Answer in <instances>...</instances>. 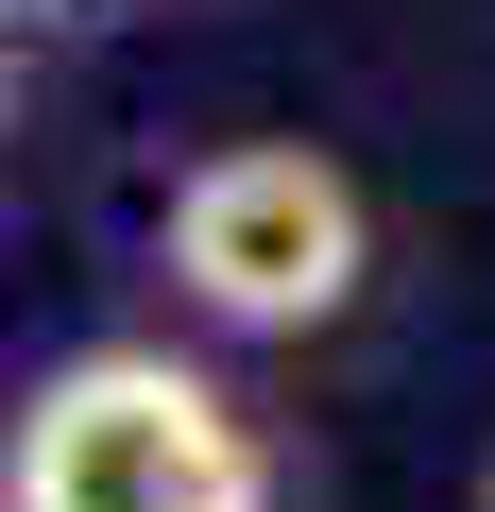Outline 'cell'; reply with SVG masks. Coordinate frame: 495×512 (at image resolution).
<instances>
[{
    "mask_svg": "<svg viewBox=\"0 0 495 512\" xmlns=\"http://www.w3.org/2000/svg\"><path fill=\"white\" fill-rule=\"evenodd\" d=\"M0 512H274V444L205 359L86 342L0 410Z\"/></svg>",
    "mask_w": 495,
    "mask_h": 512,
    "instance_id": "cell-1",
    "label": "cell"
},
{
    "mask_svg": "<svg viewBox=\"0 0 495 512\" xmlns=\"http://www.w3.org/2000/svg\"><path fill=\"white\" fill-rule=\"evenodd\" d=\"M154 256H171V291H188L222 342H308V325H342L359 274H376V205H359V171L308 154V137H222V154L171 171Z\"/></svg>",
    "mask_w": 495,
    "mask_h": 512,
    "instance_id": "cell-2",
    "label": "cell"
},
{
    "mask_svg": "<svg viewBox=\"0 0 495 512\" xmlns=\"http://www.w3.org/2000/svg\"><path fill=\"white\" fill-rule=\"evenodd\" d=\"M0 120H18V35H0Z\"/></svg>",
    "mask_w": 495,
    "mask_h": 512,
    "instance_id": "cell-3",
    "label": "cell"
},
{
    "mask_svg": "<svg viewBox=\"0 0 495 512\" xmlns=\"http://www.w3.org/2000/svg\"><path fill=\"white\" fill-rule=\"evenodd\" d=\"M478 512H495V461H478Z\"/></svg>",
    "mask_w": 495,
    "mask_h": 512,
    "instance_id": "cell-4",
    "label": "cell"
}]
</instances>
